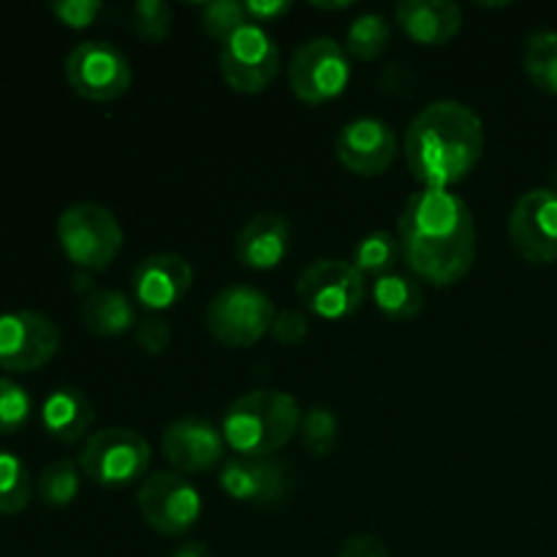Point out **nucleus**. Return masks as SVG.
<instances>
[{
  "mask_svg": "<svg viewBox=\"0 0 557 557\" xmlns=\"http://www.w3.org/2000/svg\"><path fill=\"white\" fill-rule=\"evenodd\" d=\"M400 256L417 281L449 288L476 261V223L451 190H417L408 196L397 221Z\"/></svg>",
  "mask_w": 557,
  "mask_h": 557,
  "instance_id": "1",
  "label": "nucleus"
},
{
  "mask_svg": "<svg viewBox=\"0 0 557 557\" xmlns=\"http://www.w3.org/2000/svg\"><path fill=\"white\" fill-rule=\"evenodd\" d=\"M403 152L424 190H449L482 161L484 123L460 101L428 103L408 123Z\"/></svg>",
  "mask_w": 557,
  "mask_h": 557,
  "instance_id": "2",
  "label": "nucleus"
},
{
  "mask_svg": "<svg viewBox=\"0 0 557 557\" xmlns=\"http://www.w3.org/2000/svg\"><path fill=\"white\" fill-rule=\"evenodd\" d=\"M302 424L297 400L286 392L253 389L223 413L221 433L237 457H272L292 444Z\"/></svg>",
  "mask_w": 557,
  "mask_h": 557,
  "instance_id": "3",
  "label": "nucleus"
},
{
  "mask_svg": "<svg viewBox=\"0 0 557 557\" xmlns=\"http://www.w3.org/2000/svg\"><path fill=\"white\" fill-rule=\"evenodd\" d=\"M58 243L76 270L103 272L123 250V226L107 207L79 201L60 212Z\"/></svg>",
  "mask_w": 557,
  "mask_h": 557,
  "instance_id": "4",
  "label": "nucleus"
},
{
  "mask_svg": "<svg viewBox=\"0 0 557 557\" xmlns=\"http://www.w3.org/2000/svg\"><path fill=\"white\" fill-rule=\"evenodd\" d=\"M150 457L145 435L128 428H109L85 441L79 468L98 487H128L147 476Z\"/></svg>",
  "mask_w": 557,
  "mask_h": 557,
  "instance_id": "5",
  "label": "nucleus"
},
{
  "mask_svg": "<svg viewBox=\"0 0 557 557\" xmlns=\"http://www.w3.org/2000/svg\"><path fill=\"white\" fill-rule=\"evenodd\" d=\"M275 305L253 286H228L212 297L207 308V330L221 346L250 348L270 335L275 324Z\"/></svg>",
  "mask_w": 557,
  "mask_h": 557,
  "instance_id": "6",
  "label": "nucleus"
},
{
  "mask_svg": "<svg viewBox=\"0 0 557 557\" xmlns=\"http://www.w3.org/2000/svg\"><path fill=\"white\" fill-rule=\"evenodd\" d=\"M297 297L305 310L326 321H341L357 313L368 297L364 275L343 259H319L302 270Z\"/></svg>",
  "mask_w": 557,
  "mask_h": 557,
  "instance_id": "7",
  "label": "nucleus"
},
{
  "mask_svg": "<svg viewBox=\"0 0 557 557\" xmlns=\"http://www.w3.org/2000/svg\"><path fill=\"white\" fill-rule=\"evenodd\" d=\"M218 69L234 92L256 96L275 82L281 71V49L264 27L248 22L221 44Z\"/></svg>",
  "mask_w": 557,
  "mask_h": 557,
  "instance_id": "8",
  "label": "nucleus"
},
{
  "mask_svg": "<svg viewBox=\"0 0 557 557\" xmlns=\"http://www.w3.org/2000/svg\"><path fill=\"white\" fill-rule=\"evenodd\" d=\"M65 79L87 101H117L134 85L128 54L109 41H85L65 58Z\"/></svg>",
  "mask_w": 557,
  "mask_h": 557,
  "instance_id": "9",
  "label": "nucleus"
},
{
  "mask_svg": "<svg viewBox=\"0 0 557 557\" xmlns=\"http://www.w3.org/2000/svg\"><path fill=\"white\" fill-rule=\"evenodd\" d=\"M351 79L346 49L335 38H310L288 63V85L305 103H326L341 96Z\"/></svg>",
  "mask_w": 557,
  "mask_h": 557,
  "instance_id": "10",
  "label": "nucleus"
},
{
  "mask_svg": "<svg viewBox=\"0 0 557 557\" xmlns=\"http://www.w3.org/2000/svg\"><path fill=\"white\" fill-rule=\"evenodd\" d=\"M60 330L36 310H11L0 315V368L9 373H33L52 362L60 351Z\"/></svg>",
  "mask_w": 557,
  "mask_h": 557,
  "instance_id": "11",
  "label": "nucleus"
},
{
  "mask_svg": "<svg viewBox=\"0 0 557 557\" xmlns=\"http://www.w3.org/2000/svg\"><path fill=\"white\" fill-rule=\"evenodd\" d=\"M139 511L161 536H183L199 522L201 495L183 473H152L139 487Z\"/></svg>",
  "mask_w": 557,
  "mask_h": 557,
  "instance_id": "12",
  "label": "nucleus"
},
{
  "mask_svg": "<svg viewBox=\"0 0 557 557\" xmlns=\"http://www.w3.org/2000/svg\"><path fill=\"white\" fill-rule=\"evenodd\" d=\"M509 239L531 264L557 261V190L536 188L515 201L509 215Z\"/></svg>",
  "mask_w": 557,
  "mask_h": 557,
  "instance_id": "13",
  "label": "nucleus"
},
{
  "mask_svg": "<svg viewBox=\"0 0 557 557\" xmlns=\"http://www.w3.org/2000/svg\"><path fill=\"white\" fill-rule=\"evenodd\" d=\"M288 466L272 457H232L221 468V487L228 498L250 506H281L292 495Z\"/></svg>",
  "mask_w": 557,
  "mask_h": 557,
  "instance_id": "14",
  "label": "nucleus"
},
{
  "mask_svg": "<svg viewBox=\"0 0 557 557\" xmlns=\"http://www.w3.org/2000/svg\"><path fill=\"white\" fill-rule=\"evenodd\" d=\"M337 161L359 177H379L395 163L397 136L379 117H357L343 125L335 141Z\"/></svg>",
  "mask_w": 557,
  "mask_h": 557,
  "instance_id": "15",
  "label": "nucleus"
},
{
  "mask_svg": "<svg viewBox=\"0 0 557 557\" xmlns=\"http://www.w3.org/2000/svg\"><path fill=\"white\" fill-rule=\"evenodd\" d=\"M163 455L177 473H207L226 457L221 428L201 417H183L163 430Z\"/></svg>",
  "mask_w": 557,
  "mask_h": 557,
  "instance_id": "16",
  "label": "nucleus"
},
{
  "mask_svg": "<svg viewBox=\"0 0 557 557\" xmlns=\"http://www.w3.org/2000/svg\"><path fill=\"white\" fill-rule=\"evenodd\" d=\"M194 286V267L180 253H156L134 270V299L147 310H169Z\"/></svg>",
  "mask_w": 557,
  "mask_h": 557,
  "instance_id": "17",
  "label": "nucleus"
},
{
  "mask_svg": "<svg viewBox=\"0 0 557 557\" xmlns=\"http://www.w3.org/2000/svg\"><path fill=\"white\" fill-rule=\"evenodd\" d=\"M292 245V226L281 212H259L239 228L234 239L237 261L248 270H275L288 253Z\"/></svg>",
  "mask_w": 557,
  "mask_h": 557,
  "instance_id": "18",
  "label": "nucleus"
},
{
  "mask_svg": "<svg viewBox=\"0 0 557 557\" xmlns=\"http://www.w3.org/2000/svg\"><path fill=\"white\" fill-rule=\"evenodd\" d=\"M395 22L419 47H444L462 30V9L449 0H403Z\"/></svg>",
  "mask_w": 557,
  "mask_h": 557,
  "instance_id": "19",
  "label": "nucleus"
},
{
  "mask_svg": "<svg viewBox=\"0 0 557 557\" xmlns=\"http://www.w3.org/2000/svg\"><path fill=\"white\" fill-rule=\"evenodd\" d=\"M96 422V408L90 397L76 386H60L49 392V397L41 406V424L49 438L60 444H76L90 433Z\"/></svg>",
  "mask_w": 557,
  "mask_h": 557,
  "instance_id": "20",
  "label": "nucleus"
},
{
  "mask_svg": "<svg viewBox=\"0 0 557 557\" xmlns=\"http://www.w3.org/2000/svg\"><path fill=\"white\" fill-rule=\"evenodd\" d=\"M82 321L96 337H120L136 324L134 299L117 288H90L82 299Z\"/></svg>",
  "mask_w": 557,
  "mask_h": 557,
  "instance_id": "21",
  "label": "nucleus"
},
{
  "mask_svg": "<svg viewBox=\"0 0 557 557\" xmlns=\"http://www.w3.org/2000/svg\"><path fill=\"white\" fill-rule=\"evenodd\" d=\"M375 310L389 321H411L424 310V292L417 277L389 272L373 281L370 288Z\"/></svg>",
  "mask_w": 557,
  "mask_h": 557,
  "instance_id": "22",
  "label": "nucleus"
},
{
  "mask_svg": "<svg viewBox=\"0 0 557 557\" xmlns=\"http://www.w3.org/2000/svg\"><path fill=\"white\" fill-rule=\"evenodd\" d=\"M522 69L539 90L557 96V30H536L528 36Z\"/></svg>",
  "mask_w": 557,
  "mask_h": 557,
  "instance_id": "23",
  "label": "nucleus"
},
{
  "mask_svg": "<svg viewBox=\"0 0 557 557\" xmlns=\"http://www.w3.org/2000/svg\"><path fill=\"white\" fill-rule=\"evenodd\" d=\"M392 38V25L384 14L370 11L357 16L346 33V52L357 60H379L386 52Z\"/></svg>",
  "mask_w": 557,
  "mask_h": 557,
  "instance_id": "24",
  "label": "nucleus"
},
{
  "mask_svg": "<svg viewBox=\"0 0 557 557\" xmlns=\"http://www.w3.org/2000/svg\"><path fill=\"white\" fill-rule=\"evenodd\" d=\"M33 476L11 451H0V515H20L30 506Z\"/></svg>",
  "mask_w": 557,
  "mask_h": 557,
  "instance_id": "25",
  "label": "nucleus"
},
{
  "mask_svg": "<svg viewBox=\"0 0 557 557\" xmlns=\"http://www.w3.org/2000/svg\"><path fill=\"white\" fill-rule=\"evenodd\" d=\"M79 462L63 457V460L49 462L41 471V479H38V495H41L44 504L52 506V509H65V506L74 504L76 495H79Z\"/></svg>",
  "mask_w": 557,
  "mask_h": 557,
  "instance_id": "26",
  "label": "nucleus"
},
{
  "mask_svg": "<svg viewBox=\"0 0 557 557\" xmlns=\"http://www.w3.org/2000/svg\"><path fill=\"white\" fill-rule=\"evenodd\" d=\"M400 256V243L389 232H370L368 237L359 239L354 248L351 264L362 272L364 277H381L395 272V261Z\"/></svg>",
  "mask_w": 557,
  "mask_h": 557,
  "instance_id": "27",
  "label": "nucleus"
},
{
  "mask_svg": "<svg viewBox=\"0 0 557 557\" xmlns=\"http://www.w3.org/2000/svg\"><path fill=\"white\" fill-rule=\"evenodd\" d=\"M302 446L308 455L326 457L337 444V433H341V422H337L335 411L326 406H313L310 411L302 413Z\"/></svg>",
  "mask_w": 557,
  "mask_h": 557,
  "instance_id": "28",
  "label": "nucleus"
},
{
  "mask_svg": "<svg viewBox=\"0 0 557 557\" xmlns=\"http://www.w3.org/2000/svg\"><path fill=\"white\" fill-rule=\"evenodd\" d=\"M174 14L172 5L163 0H139L131 9V30L145 44H161L172 33Z\"/></svg>",
  "mask_w": 557,
  "mask_h": 557,
  "instance_id": "29",
  "label": "nucleus"
},
{
  "mask_svg": "<svg viewBox=\"0 0 557 557\" xmlns=\"http://www.w3.org/2000/svg\"><path fill=\"white\" fill-rule=\"evenodd\" d=\"M248 22L245 3H237V0H212V3L201 5V27H205L207 36L221 44Z\"/></svg>",
  "mask_w": 557,
  "mask_h": 557,
  "instance_id": "30",
  "label": "nucleus"
},
{
  "mask_svg": "<svg viewBox=\"0 0 557 557\" xmlns=\"http://www.w3.org/2000/svg\"><path fill=\"white\" fill-rule=\"evenodd\" d=\"M33 397L25 386L14 384L9 379H0V438L14 435L30 422Z\"/></svg>",
  "mask_w": 557,
  "mask_h": 557,
  "instance_id": "31",
  "label": "nucleus"
},
{
  "mask_svg": "<svg viewBox=\"0 0 557 557\" xmlns=\"http://www.w3.org/2000/svg\"><path fill=\"white\" fill-rule=\"evenodd\" d=\"M49 11H52L60 25L71 27V30H85L96 22L103 5L98 0H54V3H49Z\"/></svg>",
  "mask_w": 557,
  "mask_h": 557,
  "instance_id": "32",
  "label": "nucleus"
},
{
  "mask_svg": "<svg viewBox=\"0 0 557 557\" xmlns=\"http://www.w3.org/2000/svg\"><path fill=\"white\" fill-rule=\"evenodd\" d=\"M136 343L145 354L158 357V354L166 351V346L172 343V326L161 315H147L136 324Z\"/></svg>",
  "mask_w": 557,
  "mask_h": 557,
  "instance_id": "33",
  "label": "nucleus"
},
{
  "mask_svg": "<svg viewBox=\"0 0 557 557\" xmlns=\"http://www.w3.org/2000/svg\"><path fill=\"white\" fill-rule=\"evenodd\" d=\"M270 335L281 346H297V343H302L308 337V319H305L302 310H281L275 315V324H272Z\"/></svg>",
  "mask_w": 557,
  "mask_h": 557,
  "instance_id": "34",
  "label": "nucleus"
},
{
  "mask_svg": "<svg viewBox=\"0 0 557 557\" xmlns=\"http://www.w3.org/2000/svg\"><path fill=\"white\" fill-rule=\"evenodd\" d=\"M245 11H248V20L253 25H261V22H275L286 16L292 11V3L288 0H248Z\"/></svg>",
  "mask_w": 557,
  "mask_h": 557,
  "instance_id": "35",
  "label": "nucleus"
},
{
  "mask_svg": "<svg viewBox=\"0 0 557 557\" xmlns=\"http://www.w3.org/2000/svg\"><path fill=\"white\" fill-rule=\"evenodd\" d=\"M337 557H389V549H386L375 536L362 533V536L348 539Z\"/></svg>",
  "mask_w": 557,
  "mask_h": 557,
  "instance_id": "36",
  "label": "nucleus"
},
{
  "mask_svg": "<svg viewBox=\"0 0 557 557\" xmlns=\"http://www.w3.org/2000/svg\"><path fill=\"white\" fill-rule=\"evenodd\" d=\"M172 557H212V553L205 542H185L174 549Z\"/></svg>",
  "mask_w": 557,
  "mask_h": 557,
  "instance_id": "37",
  "label": "nucleus"
},
{
  "mask_svg": "<svg viewBox=\"0 0 557 557\" xmlns=\"http://www.w3.org/2000/svg\"><path fill=\"white\" fill-rule=\"evenodd\" d=\"M351 0H337V3H313V9H321V11H346V9H351Z\"/></svg>",
  "mask_w": 557,
  "mask_h": 557,
  "instance_id": "38",
  "label": "nucleus"
},
{
  "mask_svg": "<svg viewBox=\"0 0 557 557\" xmlns=\"http://www.w3.org/2000/svg\"><path fill=\"white\" fill-rule=\"evenodd\" d=\"M555 185H557V174H555ZM557 190V188H555Z\"/></svg>",
  "mask_w": 557,
  "mask_h": 557,
  "instance_id": "39",
  "label": "nucleus"
}]
</instances>
